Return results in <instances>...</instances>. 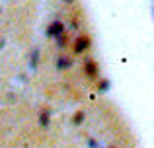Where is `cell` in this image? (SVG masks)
I'll use <instances>...</instances> for the list:
<instances>
[{"instance_id": "obj_6", "label": "cell", "mask_w": 154, "mask_h": 148, "mask_svg": "<svg viewBox=\"0 0 154 148\" xmlns=\"http://www.w3.org/2000/svg\"><path fill=\"white\" fill-rule=\"evenodd\" d=\"M88 146H90V148H100V142L94 140V138H90V140H88Z\"/></svg>"}, {"instance_id": "obj_5", "label": "cell", "mask_w": 154, "mask_h": 148, "mask_svg": "<svg viewBox=\"0 0 154 148\" xmlns=\"http://www.w3.org/2000/svg\"><path fill=\"white\" fill-rule=\"evenodd\" d=\"M59 66L60 68H68V66H70V59H63L60 57L59 59Z\"/></svg>"}, {"instance_id": "obj_8", "label": "cell", "mask_w": 154, "mask_h": 148, "mask_svg": "<svg viewBox=\"0 0 154 148\" xmlns=\"http://www.w3.org/2000/svg\"><path fill=\"white\" fill-rule=\"evenodd\" d=\"M109 148H113V146H109Z\"/></svg>"}, {"instance_id": "obj_2", "label": "cell", "mask_w": 154, "mask_h": 148, "mask_svg": "<svg viewBox=\"0 0 154 148\" xmlns=\"http://www.w3.org/2000/svg\"><path fill=\"white\" fill-rule=\"evenodd\" d=\"M39 121H41V127H47V125H49V113H47V111H43L41 117H39Z\"/></svg>"}, {"instance_id": "obj_1", "label": "cell", "mask_w": 154, "mask_h": 148, "mask_svg": "<svg viewBox=\"0 0 154 148\" xmlns=\"http://www.w3.org/2000/svg\"><path fill=\"white\" fill-rule=\"evenodd\" d=\"M88 43H90V41H88V37H80L78 41H76V47H74V49H76V53H82V51H86Z\"/></svg>"}, {"instance_id": "obj_4", "label": "cell", "mask_w": 154, "mask_h": 148, "mask_svg": "<svg viewBox=\"0 0 154 148\" xmlns=\"http://www.w3.org/2000/svg\"><path fill=\"white\" fill-rule=\"evenodd\" d=\"M82 121H84V113H82V111H78V113L74 115V119H72V123H74V125H80Z\"/></svg>"}, {"instance_id": "obj_3", "label": "cell", "mask_w": 154, "mask_h": 148, "mask_svg": "<svg viewBox=\"0 0 154 148\" xmlns=\"http://www.w3.org/2000/svg\"><path fill=\"white\" fill-rule=\"evenodd\" d=\"M86 70H88V74H92V76H94L96 72H98V66H96L94 62L90 61V62H88V65H86Z\"/></svg>"}, {"instance_id": "obj_7", "label": "cell", "mask_w": 154, "mask_h": 148, "mask_svg": "<svg viewBox=\"0 0 154 148\" xmlns=\"http://www.w3.org/2000/svg\"><path fill=\"white\" fill-rule=\"evenodd\" d=\"M105 88H107V82H105V80H103V82H100V92H102V94L105 92Z\"/></svg>"}]
</instances>
